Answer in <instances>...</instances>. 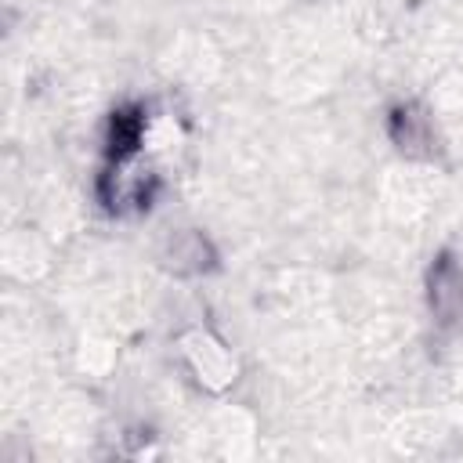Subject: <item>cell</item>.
Masks as SVG:
<instances>
[{
	"label": "cell",
	"instance_id": "1",
	"mask_svg": "<svg viewBox=\"0 0 463 463\" xmlns=\"http://www.w3.org/2000/svg\"><path fill=\"white\" fill-rule=\"evenodd\" d=\"M427 297H430V311L438 315V322H456L463 315V268L452 253H441L430 264Z\"/></svg>",
	"mask_w": 463,
	"mask_h": 463
},
{
	"label": "cell",
	"instance_id": "2",
	"mask_svg": "<svg viewBox=\"0 0 463 463\" xmlns=\"http://www.w3.org/2000/svg\"><path fill=\"white\" fill-rule=\"evenodd\" d=\"M391 141L402 152H423L430 145V119L416 105H398L391 112Z\"/></svg>",
	"mask_w": 463,
	"mask_h": 463
}]
</instances>
